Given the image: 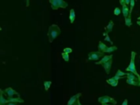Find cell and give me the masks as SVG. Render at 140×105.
<instances>
[{"label": "cell", "mask_w": 140, "mask_h": 105, "mask_svg": "<svg viewBox=\"0 0 140 105\" xmlns=\"http://www.w3.org/2000/svg\"><path fill=\"white\" fill-rule=\"evenodd\" d=\"M61 34V30L59 28L58 25H52L48 29V37L49 42H52V41L54 40L56 37H58Z\"/></svg>", "instance_id": "cell-1"}, {"label": "cell", "mask_w": 140, "mask_h": 105, "mask_svg": "<svg viewBox=\"0 0 140 105\" xmlns=\"http://www.w3.org/2000/svg\"><path fill=\"white\" fill-rule=\"evenodd\" d=\"M135 56H136V53L134 51H132L131 52V59H130V65L126 68V71L127 72H132L135 76L138 77V79L140 81V75L138 73V72H137L136 70V67H135Z\"/></svg>", "instance_id": "cell-2"}, {"label": "cell", "mask_w": 140, "mask_h": 105, "mask_svg": "<svg viewBox=\"0 0 140 105\" xmlns=\"http://www.w3.org/2000/svg\"><path fill=\"white\" fill-rule=\"evenodd\" d=\"M51 3V7L52 10H58V8H66L67 7L68 3L63 0H49Z\"/></svg>", "instance_id": "cell-3"}, {"label": "cell", "mask_w": 140, "mask_h": 105, "mask_svg": "<svg viewBox=\"0 0 140 105\" xmlns=\"http://www.w3.org/2000/svg\"><path fill=\"white\" fill-rule=\"evenodd\" d=\"M98 102L101 103L102 104H106V103H112L113 104H116V101L112 97H109L108 95L105 96H101V97L98 98Z\"/></svg>", "instance_id": "cell-4"}, {"label": "cell", "mask_w": 140, "mask_h": 105, "mask_svg": "<svg viewBox=\"0 0 140 105\" xmlns=\"http://www.w3.org/2000/svg\"><path fill=\"white\" fill-rule=\"evenodd\" d=\"M103 55V53L101 51H92L88 55V60H98L100 57Z\"/></svg>", "instance_id": "cell-5"}, {"label": "cell", "mask_w": 140, "mask_h": 105, "mask_svg": "<svg viewBox=\"0 0 140 105\" xmlns=\"http://www.w3.org/2000/svg\"><path fill=\"white\" fill-rule=\"evenodd\" d=\"M4 93L6 95H8V97H12V96L14 95H18L19 97H20V95H19V93H17L16 90H14L12 87H8V88L7 89H5L4 90Z\"/></svg>", "instance_id": "cell-6"}, {"label": "cell", "mask_w": 140, "mask_h": 105, "mask_svg": "<svg viewBox=\"0 0 140 105\" xmlns=\"http://www.w3.org/2000/svg\"><path fill=\"white\" fill-rule=\"evenodd\" d=\"M80 96H81V93H78V94L73 95L72 97L70 98V100L67 103V105H74L77 102V100L80 99Z\"/></svg>", "instance_id": "cell-7"}, {"label": "cell", "mask_w": 140, "mask_h": 105, "mask_svg": "<svg viewBox=\"0 0 140 105\" xmlns=\"http://www.w3.org/2000/svg\"><path fill=\"white\" fill-rule=\"evenodd\" d=\"M112 57L113 55H105L102 60L100 61H98V62H96V65H104V64L108 63V61H110L111 60H112Z\"/></svg>", "instance_id": "cell-8"}, {"label": "cell", "mask_w": 140, "mask_h": 105, "mask_svg": "<svg viewBox=\"0 0 140 105\" xmlns=\"http://www.w3.org/2000/svg\"><path fill=\"white\" fill-rule=\"evenodd\" d=\"M8 104V103H24V100L20 97L18 98H12V97H8L7 98Z\"/></svg>", "instance_id": "cell-9"}, {"label": "cell", "mask_w": 140, "mask_h": 105, "mask_svg": "<svg viewBox=\"0 0 140 105\" xmlns=\"http://www.w3.org/2000/svg\"><path fill=\"white\" fill-rule=\"evenodd\" d=\"M112 60L108 61V63L102 65L103 69H105V71H106V73H110V70H111V68H112Z\"/></svg>", "instance_id": "cell-10"}, {"label": "cell", "mask_w": 140, "mask_h": 105, "mask_svg": "<svg viewBox=\"0 0 140 105\" xmlns=\"http://www.w3.org/2000/svg\"><path fill=\"white\" fill-rule=\"evenodd\" d=\"M4 90H0V105H5L8 104V101H7V99L4 98Z\"/></svg>", "instance_id": "cell-11"}, {"label": "cell", "mask_w": 140, "mask_h": 105, "mask_svg": "<svg viewBox=\"0 0 140 105\" xmlns=\"http://www.w3.org/2000/svg\"><path fill=\"white\" fill-rule=\"evenodd\" d=\"M122 12H123L124 18H127V17L130 16V9L127 7V5L124 4L122 6Z\"/></svg>", "instance_id": "cell-12"}, {"label": "cell", "mask_w": 140, "mask_h": 105, "mask_svg": "<svg viewBox=\"0 0 140 105\" xmlns=\"http://www.w3.org/2000/svg\"><path fill=\"white\" fill-rule=\"evenodd\" d=\"M127 78L128 79H130V80H133V81H139L140 83V81L138 79V77H137V76H135L134 73H132V72H130V73H127Z\"/></svg>", "instance_id": "cell-13"}, {"label": "cell", "mask_w": 140, "mask_h": 105, "mask_svg": "<svg viewBox=\"0 0 140 105\" xmlns=\"http://www.w3.org/2000/svg\"><path fill=\"white\" fill-rule=\"evenodd\" d=\"M75 19H76L75 10L72 8V9H70V24H73L74 21H75Z\"/></svg>", "instance_id": "cell-14"}, {"label": "cell", "mask_w": 140, "mask_h": 105, "mask_svg": "<svg viewBox=\"0 0 140 105\" xmlns=\"http://www.w3.org/2000/svg\"><path fill=\"white\" fill-rule=\"evenodd\" d=\"M113 26H114V22H113L112 20H110L109 23H108V25H106V27L104 28L106 30V33H110V32L112 31Z\"/></svg>", "instance_id": "cell-15"}, {"label": "cell", "mask_w": 140, "mask_h": 105, "mask_svg": "<svg viewBox=\"0 0 140 105\" xmlns=\"http://www.w3.org/2000/svg\"><path fill=\"white\" fill-rule=\"evenodd\" d=\"M108 48V46H106L105 44H104L103 42H98V49H99V51H101V52H104V51L106 50V49Z\"/></svg>", "instance_id": "cell-16"}, {"label": "cell", "mask_w": 140, "mask_h": 105, "mask_svg": "<svg viewBox=\"0 0 140 105\" xmlns=\"http://www.w3.org/2000/svg\"><path fill=\"white\" fill-rule=\"evenodd\" d=\"M124 24L126 26L130 27V26L132 25V20H131V15H130L127 18H124Z\"/></svg>", "instance_id": "cell-17"}, {"label": "cell", "mask_w": 140, "mask_h": 105, "mask_svg": "<svg viewBox=\"0 0 140 105\" xmlns=\"http://www.w3.org/2000/svg\"><path fill=\"white\" fill-rule=\"evenodd\" d=\"M126 82H127L128 84H130V85H132V86H140V83H139V81H133V80L128 79V78H127Z\"/></svg>", "instance_id": "cell-18"}, {"label": "cell", "mask_w": 140, "mask_h": 105, "mask_svg": "<svg viewBox=\"0 0 140 105\" xmlns=\"http://www.w3.org/2000/svg\"><path fill=\"white\" fill-rule=\"evenodd\" d=\"M117 47L116 46H110V47H108L106 49L105 51H104V52L105 53H111V52L114 51H116Z\"/></svg>", "instance_id": "cell-19"}, {"label": "cell", "mask_w": 140, "mask_h": 105, "mask_svg": "<svg viewBox=\"0 0 140 105\" xmlns=\"http://www.w3.org/2000/svg\"><path fill=\"white\" fill-rule=\"evenodd\" d=\"M51 84H52V81H44V89H45L46 91H48V90H49L50 86H51Z\"/></svg>", "instance_id": "cell-20"}, {"label": "cell", "mask_w": 140, "mask_h": 105, "mask_svg": "<svg viewBox=\"0 0 140 105\" xmlns=\"http://www.w3.org/2000/svg\"><path fill=\"white\" fill-rule=\"evenodd\" d=\"M126 75H127L126 72H122L121 70H120V69H118L117 72H116V76H118V77H123L124 76H126Z\"/></svg>", "instance_id": "cell-21"}, {"label": "cell", "mask_w": 140, "mask_h": 105, "mask_svg": "<svg viewBox=\"0 0 140 105\" xmlns=\"http://www.w3.org/2000/svg\"><path fill=\"white\" fill-rule=\"evenodd\" d=\"M62 58H63V60L66 61V62H68V61H69V54H66V53H65V52H62Z\"/></svg>", "instance_id": "cell-22"}, {"label": "cell", "mask_w": 140, "mask_h": 105, "mask_svg": "<svg viewBox=\"0 0 140 105\" xmlns=\"http://www.w3.org/2000/svg\"><path fill=\"white\" fill-rule=\"evenodd\" d=\"M134 5H135V1H134V0H131V2H130V15L132 14V11H133V9H134Z\"/></svg>", "instance_id": "cell-23"}, {"label": "cell", "mask_w": 140, "mask_h": 105, "mask_svg": "<svg viewBox=\"0 0 140 105\" xmlns=\"http://www.w3.org/2000/svg\"><path fill=\"white\" fill-rule=\"evenodd\" d=\"M63 52H65V53H66V54H70L72 52V49L70 47H66L63 50Z\"/></svg>", "instance_id": "cell-24"}, {"label": "cell", "mask_w": 140, "mask_h": 105, "mask_svg": "<svg viewBox=\"0 0 140 105\" xmlns=\"http://www.w3.org/2000/svg\"><path fill=\"white\" fill-rule=\"evenodd\" d=\"M114 14L116 16H119L120 14V8H118V7H116L115 8V10H114Z\"/></svg>", "instance_id": "cell-25"}, {"label": "cell", "mask_w": 140, "mask_h": 105, "mask_svg": "<svg viewBox=\"0 0 140 105\" xmlns=\"http://www.w3.org/2000/svg\"><path fill=\"white\" fill-rule=\"evenodd\" d=\"M105 41H106V42H110V43H111L112 45L113 44V42H112V41L111 40V38H110V37H109V35H108H108H106V37H105Z\"/></svg>", "instance_id": "cell-26"}, {"label": "cell", "mask_w": 140, "mask_h": 105, "mask_svg": "<svg viewBox=\"0 0 140 105\" xmlns=\"http://www.w3.org/2000/svg\"><path fill=\"white\" fill-rule=\"evenodd\" d=\"M115 81H115L114 79H113V78H110V79L106 80V82H108V84H110V85H112V84L114 83Z\"/></svg>", "instance_id": "cell-27"}, {"label": "cell", "mask_w": 140, "mask_h": 105, "mask_svg": "<svg viewBox=\"0 0 140 105\" xmlns=\"http://www.w3.org/2000/svg\"><path fill=\"white\" fill-rule=\"evenodd\" d=\"M113 79H114L115 81H118V80H120V79H122L123 77H118V76H114V77H112Z\"/></svg>", "instance_id": "cell-28"}, {"label": "cell", "mask_w": 140, "mask_h": 105, "mask_svg": "<svg viewBox=\"0 0 140 105\" xmlns=\"http://www.w3.org/2000/svg\"><path fill=\"white\" fill-rule=\"evenodd\" d=\"M130 2H131V0H124V2H126V5L130 4Z\"/></svg>", "instance_id": "cell-29"}, {"label": "cell", "mask_w": 140, "mask_h": 105, "mask_svg": "<svg viewBox=\"0 0 140 105\" xmlns=\"http://www.w3.org/2000/svg\"><path fill=\"white\" fill-rule=\"evenodd\" d=\"M117 85H118V81H115V82H114V83H113V84H112V86H116Z\"/></svg>", "instance_id": "cell-30"}, {"label": "cell", "mask_w": 140, "mask_h": 105, "mask_svg": "<svg viewBox=\"0 0 140 105\" xmlns=\"http://www.w3.org/2000/svg\"><path fill=\"white\" fill-rule=\"evenodd\" d=\"M127 104H128V100H124V101L123 102V103H122L121 105H127Z\"/></svg>", "instance_id": "cell-31"}, {"label": "cell", "mask_w": 140, "mask_h": 105, "mask_svg": "<svg viewBox=\"0 0 140 105\" xmlns=\"http://www.w3.org/2000/svg\"><path fill=\"white\" fill-rule=\"evenodd\" d=\"M120 3L121 4V6H123V5L126 4V2H124V0H120Z\"/></svg>", "instance_id": "cell-32"}, {"label": "cell", "mask_w": 140, "mask_h": 105, "mask_svg": "<svg viewBox=\"0 0 140 105\" xmlns=\"http://www.w3.org/2000/svg\"><path fill=\"white\" fill-rule=\"evenodd\" d=\"M5 105H16V104L15 103H8V104H5Z\"/></svg>", "instance_id": "cell-33"}, {"label": "cell", "mask_w": 140, "mask_h": 105, "mask_svg": "<svg viewBox=\"0 0 140 105\" xmlns=\"http://www.w3.org/2000/svg\"><path fill=\"white\" fill-rule=\"evenodd\" d=\"M108 33H106V32H104V33L102 34V35H103L104 37H105V36H106V35H108Z\"/></svg>", "instance_id": "cell-34"}, {"label": "cell", "mask_w": 140, "mask_h": 105, "mask_svg": "<svg viewBox=\"0 0 140 105\" xmlns=\"http://www.w3.org/2000/svg\"><path fill=\"white\" fill-rule=\"evenodd\" d=\"M137 24H138L140 26V21H139V20H138V21H137Z\"/></svg>", "instance_id": "cell-35"}, {"label": "cell", "mask_w": 140, "mask_h": 105, "mask_svg": "<svg viewBox=\"0 0 140 105\" xmlns=\"http://www.w3.org/2000/svg\"><path fill=\"white\" fill-rule=\"evenodd\" d=\"M78 104L79 105H81V104H80V100H78Z\"/></svg>", "instance_id": "cell-36"}, {"label": "cell", "mask_w": 140, "mask_h": 105, "mask_svg": "<svg viewBox=\"0 0 140 105\" xmlns=\"http://www.w3.org/2000/svg\"><path fill=\"white\" fill-rule=\"evenodd\" d=\"M74 105H79V104H78V100H77V102H76V103L75 104H74Z\"/></svg>", "instance_id": "cell-37"}, {"label": "cell", "mask_w": 140, "mask_h": 105, "mask_svg": "<svg viewBox=\"0 0 140 105\" xmlns=\"http://www.w3.org/2000/svg\"><path fill=\"white\" fill-rule=\"evenodd\" d=\"M138 20H139V21H140V16H139V17L138 18Z\"/></svg>", "instance_id": "cell-38"}, {"label": "cell", "mask_w": 140, "mask_h": 105, "mask_svg": "<svg viewBox=\"0 0 140 105\" xmlns=\"http://www.w3.org/2000/svg\"><path fill=\"white\" fill-rule=\"evenodd\" d=\"M102 105H112V104H102Z\"/></svg>", "instance_id": "cell-39"}]
</instances>
